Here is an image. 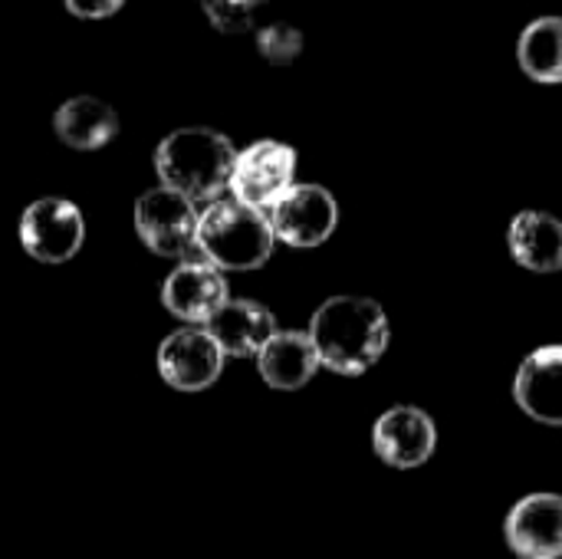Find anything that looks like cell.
I'll return each mask as SVG.
<instances>
[{"label":"cell","mask_w":562,"mask_h":559,"mask_svg":"<svg viewBox=\"0 0 562 559\" xmlns=\"http://www.w3.org/2000/svg\"><path fill=\"white\" fill-rule=\"evenodd\" d=\"M306 333L316 346L319 366L346 379L366 376L385 356L392 339L382 303L352 293L319 303Z\"/></svg>","instance_id":"6da1fadb"},{"label":"cell","mask_w":562,"mask_h":559,"mask_svg":"<svg viewBox=\"0 0 562 559\" xmlns=\"http://www.w3.org/2000/svg\"><path fill=\"white\" fill-rule=\"evenodd\" d=\"M234 161L237 152L231 138L214 128H178L155 148V171L161 185L191 204L217 201L231 188Z\"/></svg>","instance_id":"7a4b0ae2"},{"label":"cell","mask_w":562,"mask_h":559,"mask_svg":"<svg viewBox=\"0 0 562 559\" xmlns=\"http://www.w3.org/2000/svg\"><path fill=\"white\" fill-rule=\"evenodd\" d=\"M270 217L234 198H217L198 214L194 247L217 270H257L273 257Z\"/></svg>","instance_id":"3957f363"},{"label":"cell","mask_w":562,"mask_h":559,"mask_svg":"<svg viewBox=\"0 0 562 559\" xmlns=\"http://www.w3.org/2000/svg\"><path fill=\"white\" fill-rule=\"evenodd\" d=\"M20 247L40 264H66L82 250L86 241V217L66 198H36L23 208L16 227Z\"/></svg>","instance_id":"277c9868"},{"label":"cell","mask_w":562,"mask_h":559,"mask_svg":"<svg viewBox=\"0 0 562 559\" xmlns=\"http://www.w3.org/2000/svg\"><path fill=\"white\" fill-rule=\"evenodd\" d=\"M293 178H296V152L283 142L263 138L237 152L231 171V191L234 201L267 214L296 185Z\"/></svg>","instance_id":"5b68a950"},{"label":"cell","mask_w":562,"mask_h":559,"mask_svg":"<svg viewBox=\"0 0 562 559\" xmlns=\"http://www.w3.org/2000/svg\"><path fill=\"white\" fill-rule=\"evenodd\" d=\"M135 234L158 257H184L198 237V211L171 188H151L135 201Z\"/></svg>","instance_id":"8992f818"},{"label":"cell","mask_w":562,"mask_h":559,"mask_svg":"<svg viewBox=\"0 0 562 559\" xmlns=\"http://www.w3.org/2000/svg\"><path fill=\"white\" fill-rule=\"evenodd\" d=\"M267 217L277 241L290 247H319L339 224V204L323 185H293Z\"/></svg>","instance_id":"52a82bcc"},{"label":"cell","mask_w":562,"mask_h":559,"mask_svg":"<svg viewBox=\"0 0 562 559\" xmlns=\"http://www.w3.org/2000/svg\"><path fill=\"white\" fill-rule=\"evenodd\" d=\"M158 372L178 392H204L224 372V353L204 326H188L158 346Z\"/></svg>","instance_id":"ba28073f"},{"label":"cell","mask_w":562,"mask_h":559,"mask_svg":"<svg viewBox=\"0 0 562 559\" xmlns=\"http://www.w3.org/2000/svg\"><path fill=\"white\" fill-rule=\"evenodd\" d=\"M438 448V428L435 418L415 405H395L375 418L372 428V451L398 471L422 468L431 461Z\"/></svg>","instance_id":"9c48e42d"},{"label":"cell","mask_w":562,"mask_h":559,"mask_svg":"<svg viewBox=\"0 0 562 559\" xmlns=\"http://www.w3.org/2000/svg\"><path fill=\"white\" fill-rule=\"evenodd\" d=\"M504 540L517 559H562V494H527L507 521Z\"/></svg>","instance_id":"30bf717a"},{"label":"cell","mask_w":562,"mask_h":559,"mask_svg":"<svg viewBox=\"0 0 562 559\" xmlns=\"http://www.w3.org/2000/svg\"><path fill=\"white\" fill-rule=\"evenodd\" d=\"M227 300V280L207 260H188L175 267L161 283L165 310L188 326H204Z\"/></svg>","instance_id":"8fae6325"},{"label":"cell","mask_w":562,"mask_h":559,"mask_svg":"<svg viewBox=\"0 0 562 559\" xmlns=\"http://www.w3.org/2000/svg\"><path fill=\"white\" fill-rule=\"evenodd\" d=\"M514 399L533 422L562 428V343L540 346L520 362L514 376Z\"/></svg>","instance_id":"7c38bea8"},{"label":"cell","mask_w":562,"mask_h":559,"mask_svg":"<svg viewBox=\"0 0 562 559\" xmlns=\"http://www.w3.org/2000/svg\"><path fill=\"white\" fill-rule=\"evenodd\" d=\"M207 336L217 343V349L234 359H250L257 356L277 333V316L270 306L257 300H227L207 323Z\"/></svg>","instance_id":"4fadbf2b"},{"label":"cell","mask_w":562,"mask_h":559,"mask_svg":"<svg viewBox=\"0 0 562 559\" xmlns=\"http://www.w3.org/2000/svg\"><path fill=\"white\" fill-rule=\"evenodd\" d=\"M257 372L277 392H296L310 385L319 372V356L310 333L277 329L273 339L257 353Z\"/></svg>","instance_id":"5bb4252c"},{"label":"cell","mask_w":562,"mask_h":559,"mask_svg":"<svg viewBox=\"0 0 562 559\" xmlns=\"http://www.w3.org/2000/svg\"><path fill=\"white\" fill-rule=\"evenodd\" d=\"M510 257L530 273L562 270V221L547 211H520L507 231Z\"/></svg>","instance_id":"9a60e30c"},{"label":"cell","mask_w":562,"mask_h":559,"mask_svg":"<svg viewBox=\"0 0 562 559\" xmlns=\"http://www.w3.org/2000/svg\"><path fill=\"white\" fill-rule=\"evenodd\" d=\"M53 132L59 135L63 145L76 152H95L119 135V115L112 105H105L95 96H76L56 109Z\"/></svg>","instance_id":"2e32d148"},{"label":"cell","mask_w":562,"mask_h":559,"mask_svg":"<svg viewBox=\"0 0 562 559\" xmlns=\"http://www.w3.org/2000/svg\"><path fill=\"white\" fill-rule=\"evenodd\" d=\"M520 69L537 82H562V16L533 20L517 43Z\"/></svg>","instance_id":"e0dca14e"},{"label":"cell","mask_w":562,"mask_h":559,"mask_svg":"<svg viewBox=\"0 0 562 559\" xmlns=\"http://www.w3.org/2000/svg\"><path fill=\"white\" fill-rule=\"evenodd\" d=\"M257 49L263 53V59L277 66L293 63L303 53V33L290 23H270L257 33Z\"/></svg>","instance_id":"ac0fdd59"},{"label":"cell","mask_w":562,"mask_h":559,"mask_svg":"<svg viewBox=\"0 0 562 559\" xmlns=\"http://www.w3.org/2000/svg\"><path fill=\"white\" fill-rule=\"evenodd\" d=\"M207 20L224 33H244L254 23V7L244 0H201Z\"/></svg>","instance_id":"d6986e66"},{"label":"cell","mask_w":562,"mask_h":559,"mask_svg":"<svg viewBox=\"0 0 562 559\" xmlns=\"http://www.w3.org/2000/svg\"><path fill=\"white\" fill-rule=\"evenodd\" d=\"M125 0H66L69 13L82 16V20H102V16H112Z\"/></svg>","instance_id":"ffe728a7"},{"label":"cell","mask_w":562,"mask_h":559,"mask_svg":"<svg viewBox=\"0 0 562 559\" xmlns=\"http://www.w3.org/2000/svg\"><path fill=\"white\" fill-rule=\"evenodd\" d=\"M244 3H250V7H257V3H263V0H244Z\"/></svg>","instance_id":"44dd1931"}]
</instances>
